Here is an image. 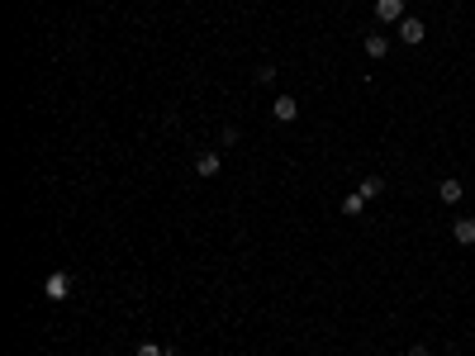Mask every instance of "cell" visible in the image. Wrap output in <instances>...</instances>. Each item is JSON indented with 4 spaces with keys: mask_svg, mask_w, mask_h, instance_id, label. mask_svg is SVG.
<instances>
[{
    "mask_svg": "<svg viewBox=\"0 0 475 356\" xmlns=\"http://www.w3.org/2000/svg\"><path fill=\"white\" fill-rule=\"evenodd\" d=\"M395 33H399V43H404V48H418L428 38V24H423V19H413V15H404L395 24Z\"/></svg>",
    "mask_w": 475,
    "mask_h": 356,
    "instance_id": "obj_1",
    "label": "cell"
},
{
    "mask_svg": "<svg viewBox=\"0 0 475 356\" xmlns=\"http://www.w3.org/2000/svg\"><path fill=\"white\" fill-rule=\"evenodd\" d=\"M43 294H48V299H57V304H62L67 294H72V276H67V271H52V276L43 280Z\"/></svg>",
    "mask_w": 475,
    "mask_h": 356,
    "instance_id": "obj_2",
    "label": "cell"
},
{
    "mask_svg": "<svg viewBox=\"0 0 475 356\" xmlns=\"http://www.w3.org/2000/svg\"><path fill=\"white\" fill-rule=\"evenodd\" d=\"M271 114H276L281 124H295V119H300V105H295V95H276V100H271Z\"/></svg>",
    "mask_w": 475,
    "mask_h": 356,
    "instance_id": "obj_3",
    "label": "cell"
},
{
    "mask_svg": "<svg viewBox=\"0 0 475 356\" xmlns=\"http://www.w3.org/2000/svg\"><path fill=\"white\" fill-rule=\"evenodd\" d=\"M376 19L380 24H399L404 19V0H376Z\"/></svg>",
    "mask_w": 475,
    "mask_h": 356,
    "instance_id": "obj_4",
    "label": "cell"
},
{
    "mask_svg": "<svg viewBox=\"0 0 475 356\" xmlns=\"http://www.w3.org/2000/svg\"><path fill=\"white\" fill-rule=\"evenodd\" d=\"M452 238H457L461 247H475V218H457V223H452Z\"/></svg>",
    "mask_w": 475,
    "mask_h": 356,
    "instance_id": "obj_5",
    "label": "cell"
},
{
    "mask_svg": "<svg viewBox=\"0 0 475 356\" xmlns=\"http://www.w3.org/2000/svg\"><path fill=\"white\" fill-rule=\"evenodd\" d=\"M385 52H390V38H385V33H366V57H371V62H380Z\"/></svg>",
    "mask_w": 475,
    "mask_h": 356,
    "instance_id": "obj_6",
    "label": "cell"
},
{
    "mask_svg": "<svg viewBox=\"0 0 475 356\" xmlns=\"http://www.w3.org/2000/svg\"><path fill=\"white\" fill-rule=\"evenodd\" d=\"M461 195H466L461 181H442V186H437V200H442V204H461Z\"/></svg>",
    "mask_w": 475,
    "mask_h": 356,
    "instance_id": "obj_7",
    "label": "cell"
},
{
    "mask_svg": "<svg viewBox=\"0 0 475 356\" xmlns=\"http://www.w3.org/2000/svg\"><path fill=\"white\" fill-rule=\"evenodd\" d=\"M195 171L200 176H219V152H200L195 157Z\"/></svg>",
    "mask_w": 475,
    "mask_h": 356,
    "instance_id": "obj_8",
    "label": "cell"
},
{
    "mask_svg": "<svg viewBox=\"0 0 475 356\" xmlns=\"http://www.w3.org/2000/svg\"><path fill=\"white\" fill-rule=\"evenodd\" d=\"M380 190H385V181H380V176H366L362 186H357V195H362V200H376Z\"/></svg>",
    "mask_w": 475,
    "mask_h": 356,
    "instance_id": "obj_9",
    "label": "cell"
},
{
    "mask_svg": "<svg viewBox=\"0 0 475 356\" xmlns=\"http://www.w3.org/2000/svg\"><path fill=\"white\" fill-rule=\"evenodd\" d=\"M362 209H366V200H362V195H347V200H342V214H347V218H357Z\"/></svg>",
    "mask_w": 475,
    "mask_h": 356,
    "instance_id": "obj_10",
    "label": "cell"
},
{
    "mask_svg": "<svg viewBox=\"0 0 475 356\" xmlns=\"http://www.w3.org/2000/svg\"><path fill=\"white\" fill-rule=\"evenodd\" d=\"M138 356H167V347H157V342H138Z\"/></svg>",
    "mask_w": 475,
    "mask_h": 356,
    "instance_id": "obj_11",
    "label": "cell"
},
{
    "mask_svg": "<svg viewBox=\"0 0 475 356\" xmlns=\"http://www.w3.org/2000/svg\"><path fill=\"white\" fill-rule=\"evenodd\" d=\"M233 143H238V128L228 124V128H223V133H219V148H233Z\"/></svg>",
    "mask_w": 475,
    "mask_h": 356,
    "instance_id": "obj_12",
    "label": "cell"
},
{
    "mask_svg": "<svg viewBox=\"0 0 475 356\" xmlns=\"http://www.w3.org/2000/svg\"><path fill=\"white\" fill-rule=\"evenodd\" d=\"M409 356H432V352H428L423 342H413V347H409Z\"/></svg>",
    "mask_w": 475,
    "mask_h": 356,
    "instance_id": "obj_13",
    "label": "cell"
}]
</instances>
